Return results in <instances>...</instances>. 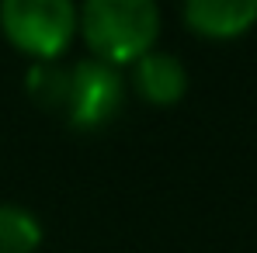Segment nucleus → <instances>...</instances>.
<instances>
[{
  "instance_id": "1",
  "label": "nucleus",
  "mask_w": 257,
  "mask_h": 253,
  "mask_svg": "<svg viewBox=\"0 0 257 253\" xmlns=\"http://www.w3.org/2000/svg\"><path fill=\"white\" fill-rule=\"evenodd\" d=\"M164 14L153 0H87L77 7V35L108 66H132L157 49Z\"/></svg>"
},
{
  "instance_id": "2",
  "label": "nucleus",
  "mask_w": 257,
  "mask_h": 253,
  "mask_svg": "<svg viewBox=\"0 0 257 253\" xmlns=\"http://www.w3.org/2000/svg\"><path fill=\"white\" fill-rule=\"evenodd\" d=\"M0 35L32 63H59L77 35V4L70 0H4Z\"/></svg>"
},
{
  "instance_id": "3",
  "label": "nucleus",
  "mask_w": 257,
  "mask_h": 253,
  "mask_svg": "<svg viewBox=\"0 0 257 253\" xmlns=\"http://www.w3.org/2000/svg\"><path fill=\"white\" fill-rule=\"evenodd\" d=\"M125 80L115 66L87 56L77 59L70 66V80H66V101H63V111H66V122L73 128H104L108 122L118 118L122 104H125Z\"/></svg>"
},
{
  "instance_id": "4",
  "label": "nucleus",
  "mask_w": 257,
  "mask_h": 253,
  "mask_svg": "<svg viewBox=\"0 0 257 253\" xmlns=\"http://www.w3.org/2000/svg\"><path fill=\"white\" fill-rule=\"evenodd\" d=\"M125 87H132V94L153 108H171L188 94V66L174 52L153 49L128 66Z\"/></svg>"
},
{
  "instance_id": "5",
  "label": "nucleus",
  "mask_w": 257,
  "mask_h": 253,
  "mask_svg": "<svg viewBox=\"0 0 257 253\" xmlns=\"http://www.w3.org/2000/svg\"><path fill=\"white\" fill-rule=\"evenodd\" d=\"M181 18L188 32L212 42H229L257 25V0H188Z\"/></svg>"
},
{
  "instance_id": "6",
  "label": "nucleus",
  "mask_w": 257,
  "mask_h": 253,
  "mask_svg": "<svg viewBox=\"0 0 257 253\" xmlns=\"http://www.w3.org/2000/svg\"><path fill=\"white\" fill-rule=\"evenodd\" d=\"M42 236V222L32 208L0 201V253H39Z\"/></svg>"
},
{
  "instance_id": "7",
  "label": "nucleus",
  "mask_w": 257,
  "mask_h": 253,
  "mask_svg": "<svg viewBox=\"0 0 257 253\" xmlns=\"http://www.w3.org/2000/svg\"><path fill=\"white\" fill-rule=\"evenodd\" d=\"M66 80H70V66H63V63H32V70L25 77L28 94L49 111H63Z\"/></svg>"
}]
</instances>
